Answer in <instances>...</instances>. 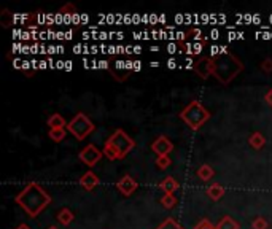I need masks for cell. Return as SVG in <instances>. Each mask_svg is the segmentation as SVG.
<instances>
[{
  "instance_id": "cell-40",
  "label": "cell",
  "mask_w": 272,
  "mask_h": 229,
  "mask_svg": "<svg viewBox=\"0 0 272 229\" xmlns=\"http://www.w3.org/2000/svg\"><path fill=\"white\" fill-rule=\"evenodd\" d=\"M16 229H31V226H29V225H26V223H21Z\"/></svg>"
},
{
  "instance_id": "cell-32",
  "label": "cell",
  "mask_w": 272,
  "mask_h": 229,
  "mask_svg": "<svg viewBox=\"0 0 272 229\" xmlns=\"http://www.w3.org/2000/svg\"><path fill=\"white\" fill-rule=\"evenodd\" d=\"M210 37H212L213 40H218V37H220V32L217 31V29H212V32H210Z\"/></svg>"
},
{
  "instance_id": "cell-36",
  "label": "cell",
  "mask_w": 272,
  "mask_h": 229,
  "mask_svg": "<svg viewBox=\"0 0 272 229\" xmlns=\"http://www.w3.org/2000/svg\"><path fill=\"white\" fill-rule=\"evenodd\" d=\"M132 37H134L135 40H140V38H143V32H140V34H139V32H134Z\"/></svg>"
},
{
  "instance_id": "cell-34",
  "label": "cell",
  "mask_w": 272,
  "mask_h": 229,
  "mask_svg": "<svg viewBox=\"0 0 272 229\" xmlns=\"http://www.w3.org/2000/svg\"><path fill=\"white\" fill-rule=\"evenodd\" d=\"M142 69V62L140 61H134V70L137 72V70H140Z\"/></svg>"
},
{
  "instance_id": "cell-10",
  "label": "cell",
  "mask_w": 272,
  "mask_h": 229,
  "mask_svg": "<svg viewBox=\"0 0 272 229\" xmlns=\"http://www.w3.org/2000/svg\"><path fill=\"white\" fill-rule=\"evenodd\" d=\"M99 183H100L99 177H97L92 170H88V172H86V174L80 178V185L83 186V188H84L86 191H92Z\"/></svg>"
},
{
  "instance_id": "cell-25",
  "label": "cell",
  "mask_w": 272,
  "mask_h": 229,
  "mask_svg": "<svg viewBox=\"0 0 272 229\" xmlns=\"http://www.w3.org/2000/svg\"><path fill=\"white\" fill-rule=\"evenodd\" d=\"M110 72H112V75H113V78L117 81L127 80V72H119V70H110Z\"/></svg>"
},
{
  "instance_id": "cell-46",
  "label": "cell",
  "mask_w": 272,
  "mask_h": 229,
  "mask_svg": "<svg viewBox=\"0 0 272 229\" xmlns=\"http://www.w3.org/2000/svg\"><path fill=\"white\" fill-rule=\"evenodd\" d=\"M150 66H152V67H157V66H159V62H156V61H155V62L150 64Z\"/></svg>"
},
{
  "instance_id": "cell-30",
  "label": "cell",
  "mask_w": 272,
  "mask_h": 229,
  "mask_svg": "<svg viewBox=\"0 0 272 229\" xmlns=\"http://www.w3.org/2000/svg\"><path fill=\"white\" fill-rule=\"evenodd\" d=\"M264 100H266V104H268L269 107H272V89H269V91L266 92V96H264Z\"/></svg>"
},
{
  "instance_id": "cell-12",
  "label": "cell",
  "mask_w": 272,
  "mask_h": 229,
  "mask_svg": "<svg viewBox=\"0 0 272 229\" xmlns=\"http://www.w3.org/2000/svg\"><path fill=\"white\" fill-rule=\"evenodd\" d=\"M48 126L51 127V129H64V127H67V123H66V119H64L62 114L59 113H53L51 116L48 118Z\"/></svg>"
},
{
  "instance_id": "cell-45",
  "label": "cell",
  "mask_w": 272,
  "mask_h": 229,
  "mask_svg": "<svg viewBox=\"0 0 272 229\" xmlns=\"http://www.w3.org/2000/svg\"><path fill=\"white\" fill-rule=\"evenodd\" d=\"M123 19L126 21V23H131V14H126V16H124Z\"/></svg>"
},
{
  "instance_id": "cell-33",
  "label": "cell",
  "mask_w": 272,
  "mask_h": 229,
  "mask_svg": "<svg viewBox=\"0 0 272 229\" xmlns=\"http://www.w3.org/2000/svg\"><path fill=\"white\" fill-rule=\"evenodd\" d=\"M167 67H169V69H175V67H177V61H175V59H169V61H167Z\"/></svg>"
},
{
  "instance_id": "cell-47",
  "label": "cell",
  "mask_w": 272,
  "mask_h": 229,
  "mask_svg": "<svg viewBox=\"0 0 272 229\" xmlns=\"http://www.w3.org/2000/svg\"><path fill=\"white\" fill-rule=\"evenodd\" d=\"M48 229H57V228H56V226H49Z\"/></svg>"
},
{
  "instance_id": "cell-14",
  "label": "cell",
  "mask_w": 272,
  "mask_h": 229,
  "mask_svg": "<svg viewBox=\"0 0 272 229\" xmlns=\"http://www.w3.org/2000/svg\"><path fill=\"white\" fill-rule=\"evenodd\" d=\"M213 169L209 166V164H202L197 170H196V175H197V178L199 180H202V182H209L210 178L213 177Z\"/></svg>"
},
{
  "instance_id": "cell-5",
  "label": "cell",
  "mask_w": 272,
  "mask_h": 229,
  "mask_svg": "<svg viewBox=\"0 0 272 229\" xmlns=\"http://www.w3.org/2000/svg\"><path fill=\"white\" fill-rule=\"evenodd\" d=\"M94 129L96 127L92 124V121L81 112L77 113V116H74L67 123V131L74 135L77 140H84Z\"/></svg>"
},
{
  "instance_id": "cell-41",
  "label": "cell",
  "mask_w": 272,
  "mask_h": 229,
  "mask_svg": "<svg viewBox=\"0 0 272 229\" xmlns=\"http://www.w3.org/2000/svg\"><path fill=\"white\" fill-rule=\"evenodd\" d=\"M89 21V18L86 16V14H81V24H84V23H88Z\"/></svg>"
},
{
  "instance_id": "cell-16",
  "label": "cell",
  "mask_w": 272,
  "mask_h": 229,
  "mask_svg": "<svg viewBox=\"0 0 272 229\" xmlns=\"http://www.w3.org/2000/svg\"><path fill=\"white\" fill-rule=\"evenodd\" d=\"M248 143H250V147H252V148L261 150L264 145H266V139H264V135L261 132H255V134L250 135Z\"/></svg>"
},
{
  "instance_id": "cell-15",
  "label": "cell",
  "mask_w": 272,
  "mask_h": 229,
  "mask_svg": "<svg viewBox=\"0 0 272 229\" xmlns=\"http://www.w3.org/2000/svg\"><path fill=\"white\" fill-rule=\"evenodd\" d=\"M74 218H75L74 213H72V210L67 209V207H64V209H61L59 213H57V221L64 226H69L72 221H74Z\"/></svg>"
},
{
  "instance_id": "cell-31",
  "label": "cell",
  "mask_w": 272,
  "mask_h": 229,
  "mask_svg": "<svg viewBox=\"0 0 272 229\" xmlns=\"http://www.w3.org/2000/svg\"><path fill=\"white\" fill-rule=\"evenodd\" d=\"M97 64H99V69L110 70V66H109V62H107V61H100V62H97Z\"/></svg>"
},
{
  "instance_id": "cell-13",
  "label": "cell",
  "mask_w": 272,
  "mask_h": 229,
  "mask_svg": "<svg viewBox=\"0 0 272 229\" xmlns=\"http://www.w3.org/2000/svg\"><path fill=\"white\" fill-rule=\"evenodd\" d=\"M205 191H207V194H209V197H210L212 200H220L221 197L225 196V188H223L221 185H218V183L210 185Z\"/></svg>"
},
{
  "instance_id": "cell-3",
  "label": "cell",
  "mask_w": 272,
  "mask_h": 229,
  "mask_svg": "<svg viewBox=\"0 0 272 229\" xmlns=\"http://www.w3.org/2000/svg\"><path fill=\"white\" fill-rule=\"evenodd\" d=\"M242 70H243V64L231 53L213 57V76L217 78L220 83L229 84Z\"/></svg>"
},
{
  "instance_id": "cell-11",
  "label": "cell",
  "mask_w": 272,
  "mask_h": 229,
  "mask_svg": "<svg viewBox=\"0 0 272 229\" xmlns=\"http://www.w3.org/2000/svg\"><path fill=\"white\" fill-rule=\"evenodd\" d=\"M159 188L164 191V194H174V192L178 190V182L174 177H166L159 183Z\"/></svg>"
},
{
  "instance_id": "cell-37",
  "label": "cell",
  "mask_w": 272,
  "mask_h": 229,
  "mask_svg": "<svg viewBox=\"0 0 272 229\" xmlns=\"http://www.w3.org/2000/svg\"><path fill=\"white\" fill-rule=\"evenodd\" d=\"M150 23H153V24H156L157 23V16L153 13V14H150Z\"/></svg>"
},
{
  "instance_id": "cell-7",
  "label": "cell",
  "mask_w": 272,
  "mask_h": 229,
  "mask_svg": "<svg viewBox=\"0 0 272 229\" xmlns=\"http://www.w3.org/2000/svg\"><path fill=\"white\" fill-rule=\"evenodd\" d=\"M193 70H194L202 80H207L210 75H213V59L209 56H199L194 61Z\"/></svg>"
},
{
  "instance_id": "cell-42",
  "label": "cell",
  "mask_w": 272,
  "mask_h": 229,
  "mask_svg": "<svg viewBox=\"0 0 272 229\" xmlns=\"http://www.w3.org/2000/svg\"><path fill=\"white\" fill-rule=\"evenodd\" d=\"M134 53L135 54H140L142 53V46H134Z\"/></svg>"
},
{
  "instance_id": "cell-35",
  "label": "cell",
  "mask_w": 272,
  "mask_h": 229,
  "mask_svg": "<svg viewBox=\"0 0 272 229\" xmlns=\"http://www.w3.org/2000/svg\"><path fill=\"white\" fill-rule=\"evenodd\" d=\"M54 53H57V46H48V54H54Z\"/></svg>"
},
{
  "instance_id": "cell-8",
  "label": "cell",
  "mask_w": 272,
  "mask_h": 229,
  "mask_svg": "<svg viewBox=\"0 0 272 229\" xmlns=\"http://www.w3.org/2000/svg\"><path fill=\"white\" fill-rule=\"evenodd\" d=\"M152 150L157 156H169V153H172V150H174V143H172L166 135H159V137L152 143Z\"/></svg>"
},
{
  "instance_id": "cell-17",
  "label": "cell",
  "mask_w": 272,
  "mask_h": 229,
  "mask_svg": "<svg viewBox=\"0 0 272 229\" xmlns=\"http://www.w3.org/2000/svg\"><path fill=\"white\" fill-rule=\"evenodd\" d=\"M217 229H239V223L231 217H223L217 225Z\"/></svg>"
},
{
  "instance_id": "cell-19",
  "label": "cell",
  "mask_w": 272,
  "mask_h": 229,
  "mask_svg": "<svg viewBox=\"0 0 272 229\" xmlns=\"http://www.w3.org/2000/svg\"><path fill=\"white\" fill-rule=\"evenodd\" d=\"M156 229H183V226L178 223V221H175L174 218H167V220H164Z\"/></svg>"
},
{
  "instance_id": "cell-6",
  "label": "cell",
  "mask_w": 272,
  "mask_h": 229,
  "mask_svg": "<svg viewBox=\"0 0 272 229\" xmlns=\"http://www.w3.org/2000/svg\"><path fill=\"white\" fill-rule=\"evenodd\" d=\"M102 156H104V152H100V150L96 147V145H92V143H89V145H86L80 154H78V157H80V161L84 162L86 166H96V164L102 159Z\"/></svg>"
},
{
  "instance_id": "cell-9",
  "label": "cell",
  "mask_w": 272,
  "mask_h": 229,
  "mask_svg": "<svg viewBox=\"0 0 272 229\" xmlns=\"http://www.w3.org/2000/svg\"><path fill=\"white\" fill-rule=\"evenodd\" d=\"M137 182L134 180L131 175H124L119 182H117V188L123 196H131L132 192L137 190Z\"/></svg>"
},
{
  "instance_id": "cell-20",
  "label": "cell",
  "mask_w": 272,
  "mask_h": 229,
  "mask_svg": "<svg viewBox=\"0 0 272 229\" xmlns=\"http://www.w3.org/2000/svg\"><path fill=\"white\" fill-rule=\"evenodd\" d=\"M161 204H162L164 209L170 210V209H174V207H175L177 199H175V196H174V194H164V196L161 197Z\"/></svg>"
},
{
  "instance_id": "cell-22",
  "label": "cell",
  "mask_w": 272,
  "mask_h": 229,
  "mask_svg": "<svg viewBox=\"0 0 272 229\" xmlns=\"http://www.w3.org/2000/svg\"><path fill=\"white\" fill-rule=\"evenodd\" d=\"M252 228L253 229H268L269 228V223L266 221V218H263V217H258L253 223H252Z\"/></svg>"
},
{
  "instance_id": "cell-44",
  "label": "cell",
  "mask_w": 272,
  "mask_h": 229,
  "mask_svg": "<svg viewBox=\"0 0 272 229\" xmlns=\"http://www.w3.org/2000/svg\"><path fill=\"white\" fill-rule=\"evenodd\" d=\"M66 70H72V62L70 61H66V67H64Z\"/></svg>"
},
{
  "instance_id": "cell-38",
  "label": "cell",
  "mask_w": 272,
  "mask_h": 229,
  "mask_svg": "<svg viewBox=\"0 0 272 229\" xmlns=\"http://www.w3.org/2000/svg\"><path fill=\"white\" fill-rule=\"evenodd\" d=\"M72 37H74V32H72V31H67V32H66V40H72Z\"/></svg>"
},
{
  "instance_id": "cell-2",
  "label": "cell",
  "mask_w": 272,
  "mask_h": 229,
  "mask_svg": "<svg viewBox=\"0 0 272 229\" xmlns=\"http://www.w3.org/2000/svg\"><path fill=\"white\" fill-rule=\"evenodd\" d=\"M135 147V142L132 140L131 135H127L123 129H118L115 131L109 140L105 142L104 145V156L109 157L110 161H117V159H124V157L132 152Z\"/></svg>"
},
{
  "instance_id": "cell-43",
  "label": "cell",
  "mask_w": 272,
  "mask_h": 229,
  "mask_svg": "<svg viewBox=\"0 0 272 229\" xmlns=\"http://www.w3.org/2000/svg\"><path fill=\"white\" fill-rule=\"evenodd\" d=\"M175 21H177V23H183V16H182V14H177Z\"/></svg>"
},
{
  "instance_id": "cell-18",
  "label": "cell",
  "mask_w": 272,
  "mask_h": 229,
  "mask_svg": "<svg viewBox=\"0 0 272 229\" xmlns=\"http://www.w3.org/2000/svg\"><path fill=\"white\" fill-rule=\"evenodd\" d=\"M48 135H49V139H51L53 142L61 143L64 139H66L67 132H66V129H49Z\"/></svg>"
},
{
  "instance_id": "cell-39",
  "label": "cell",
  "mask_w": 272,
  "mask_h": 229,
  "mask_svg": "<svg viewBox=\"0 0 272 229\" xmlns=\"http://www.w3.org/2000/svg\"><path fill=\"white\" fill-rule=\"evenodd\" d=\"M46 64H48L46 61H40V62H39V67H40V69H46V67H48Z\"/></svg>"
},
{
  "instance_id": "cell-1",
  "label": "cell",
  "mask_w": 272,
  "mask_h": 229,
  "mask_svg": "<svg viewBox=\"0 0 272 229\" xmlns=\"http://www.w3.org/2000/svg\"><path fill=\"white\" fill-rule=\"evenodd\" d=\"M14 202L31 218H37L39 215L51 204V196L48 194L41 185L31 182L19 194H16Z\"/></svg>"
},
{
  "instance_id": "cell-48",
  "label": "cell",
  "mask_w": 272,
  "mask_h": 229,
  "mask_svg": "<svg viewBox=\"0 0 272 229\" xmlns=\"http://www.w3.org/2000/svg\"><path fill=\"white\" fill-rule=\"evenodd\" d=\"M271 23H272V16H271Z\"/></svg>"
},
{
  "instance_id": "cell-23",
  "label": "cell",
  "mask_w": 272,
  "mask_h": 229,
  "mask_svg": "<svg viewBox=\"0 0 272 229\" xmlns=\"http://www.w3.org/2000/svg\"><path fill=\"white\" fill-rule=\"evenodd\" d=\"M186 35H188V38L193 37V40H200L202 38V32H200V29L194 27V29H188V32H186Z\"/></svg>"
},
{
  "instance_id": "cell-26",
  "label": "cell",
  "mask_w": 272,
  "mask_h": 229,
  "mask_svg": "<svg viewBox=\"0 0 272 229\" xmlns=\"http://www.w3.org/2000/svg\"><path fill=\"white\" fill-rule=\"evenodd\" d=\"M204 46H205V43H200V41H194L193 43V56H197L204 51Z\"/></svg>"
},
{
  "instance_id": "cell-21",
  "label": "cell",
  "mask_w": 272,
  "mask_h": 229,
  "mask_svg": "<svg viewBox=\"0 0 272 229\" xmlns=\"http://www.w3.org/2000/svg\"><path fill=\"white\" fill-rule=\"evenodd\" d=\"M170 164H172V161H170L169 156H157L156 157V166H157V169L166 170L167 167H170Z\"/></svg>"
},
{
  "instance_id": "cell-24",
  "label": "cell",
  "mask_w": 272,
  "mask_h": 229,
  "mask_svg": "<svg viewBox=\"0 0 272 229\" xmlns=\"http://www.w3.org/2000/svg\"><path fill=\"white\" fill-rule=\"evenodd\" d=\"M194 229H217L215 228L209 220H200L199 223H196V226H194Z\"/></svg>"
},
{
  "instance_id": "cell-29",
  "label": "cell",
  "mask_w": 272,
  "mask_h": 229,
  "mask_svg": "<svg viewBox=\"0 0 272 229\" xmlns=\"http://www.w3.org/2000/svg\"><path fill=\"white\" fill-rule=\"evenodd\" d=\"M72 23H74V24H81V14L80 13H75L74 14V16H72Z\"/></svg>"
},
{
  "instance_id": "cell-4",
  "label": "cell",
  "mask_w": 272,
  "mask_h": 229,
  "mask_svg": "<svg viewBox=\"0 0 272 229\" xmlns=\"http://www.w3.org/2000/svg\"><path fill=\"white\" fill-rule=\"evenodd\" d=\"M210 112L205 107L197 102V100H191V102L185 107L180 112V118L185 121L186 126H190L193 131H197L199 127H202L207 121L210 119Z\"/></svg>"
},
{
  "instance_id": "cell-27",
  "label": "cell",
  "mask_w": 272,
  "mask_h": 229,
  "mask_svg": "<svg viewBox=\"0 0 272 229\" xmlns=\"http://www.w3.org/2000/svg\"><path fill=\"white\" fill-rule=\"evenodd\" d=\"M261 69H263V72H266V74H271L272 72V59H264L261 64Z\"/></svg>"
},
{
  "instance_id": "cell-28",
  "label": "cell",
  "mask_w": 272,
  "mask_h": 229,
  "mask_svg": "<svg viewBox=\"0 0 272 229\" xmlns=\"http://www.w3.org/2000/svg\"><path fill=\"white\" fill-rule=\"evenodd\" d=\"M177 51H178V43H169V45H167V53L174 54Z\"/></svg>"
}]
</instances>
